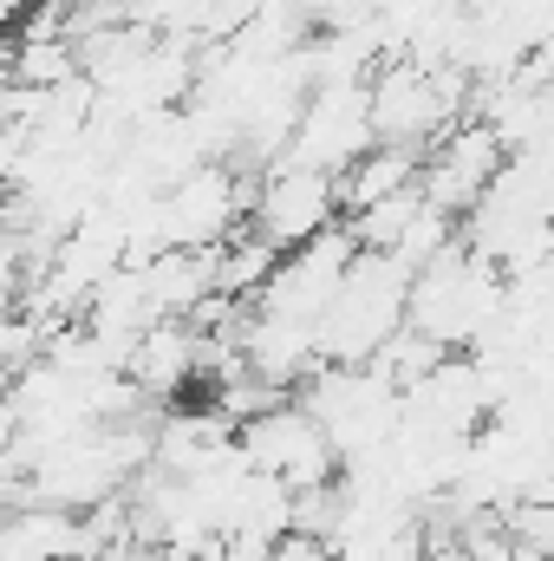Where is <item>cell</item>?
I'll use <instances>...</instances> for the list:
<instances>
[{
	"label": "cell",
	"instance_id": "obj_1",
	"mask_svg": "<svg viewBox=\"0 0 554 561\" xmlns=\"http://www.w3.org/2000/svg\"><path fill=\"white\" fill-rule=\"evenodd\" d=\"M503 294H509V280L483 255H470L463 236H457L405 287V333L430 340L437 353H476L489 340V327L503 320Z\"/></svg>",
	"mask_w": 554,
	"mask_h": 561
},
{
	"label": "cell",
	"instance_id": "obj_2",
	"mask_svg": "<svg viewBox=\"0 0 554 561\" xmlns=\"http://www.w3.org/2000/svg\"><path fill=\"white\" fill-rule=\"evenodd\" d=\"M405 287L412 275L392 262V255H353L346 275L333 287V300L320 307L313 320V346H320V366H366L399 327H405Z\"/></svg>",
	"mask_w": 554,
	"mask_h": 561
},
{
	"label": "cell",
	"instance_id": "obj_3",
	"mask_svg": "<svg viewBox=\"0 0 554 561\" xmlns=\"http://www.w3.org/2000/svg\"><path fill=\"white\" fill-rule=\"evenodd\" d=\"M157 229L163 249H189V255L235 242L249 229V170L235 176V163H196L157 196Z\"/></svg>",
	"mask_w": 554,
	"mask_h": 561
},
{
	"label": "cell",
	"instance_id": "obj_4",
	"mask_svg": "<svg viewBox=\"0 0 554 561\" xmlns=\"http://www.w3.org/2000/svg\"><path fill=\"white\" fill-rule=\"evenodd\" d=\"M235 457L255 470V477H268L280 483L287 496H307V490H326L333 477H339V457H333V444H326V431L307 419L293 399H280L268 405L262 419L235 424Z\"/></svg>",
	"mask_w": 554,
	"mask_h": 561
},
{
	"label": "cell",
	"instance_id": "obj_5",
	"mask_svg": "<svg viewBox=\"0 0 554 561\" xmlns=\"http://www.w3.org/2000/svg\"><path fill=\"white\" fill-rule=\"evenodd\" d=\"M333 222H339V183L320 176V170H300V163L275 157L249 183V236L268 242L275 255L313 242V236H326Z\"/></svg>",
	"mask_w": 554,
	"mask_h": 561
},
{
	"label": "cell",
	"instance_id": "obj_6",
	"mask_svg": "<svg viewBox=\"0 0 554 561\" xmlns=\"http://www.w3.org/2000/svg\"><path fill=\"white\" fill-rule=\"evenodd\" d=\"M366 150H372L366 85H313V92L300 99V112H293V131H287V150H280V157L339 183Z\"/></svg>",
	"mask_w": 554,
	"mask_h": 561
},
{
	"label": "cell",
	"instance_id": "obj_7",
	"mask_svg": "<svg viewBox=\"0 0 554 561\" xmlns=\"http://www.w3.org/2000/svg\"><path fill=\"white\" fill-rule=\"evenodd\" d=\"M125 379L143 405H189L196 399V327L189 320H150L131 353H125Z\"/></svg>",
	"mask_w": 554,
	"mask_h": 561
},
{
	"label": "cell",
	"instance_id": "obj_8",
	"mask_svg": "<svg viewBox=\"0 0 554 561\" xmlns=\"http://www.w3.org/2000/svg\"><path fill=\"white\" fill-rule=\"evenodd\" d=\"M417 163H424V157H412V150L372 144V150L339 176V222L359 216V209H372V203H385V196H399L405 183H417Z\"/></svg>",
	"mask_w": 554,
	"mask_h": 561
}]
</instances>
